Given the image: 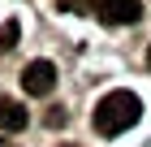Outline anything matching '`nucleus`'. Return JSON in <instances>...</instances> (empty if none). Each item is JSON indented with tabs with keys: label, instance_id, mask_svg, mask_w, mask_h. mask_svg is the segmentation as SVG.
<instances>
[{
	"label": "nucleus",
	"instance_id": "nucleus-1",
	"mask_svg": "<svg viewBox=\"0 0 151 147\" xmlns=\"http://www.w3.org/2000/svg\"><path fill=\"white\" fill-rule=\"evenodd\" d=\"M138 117H142V104H138L134 91H112V95H104V100L95 104V130H99L104 138L125 134Z\"/></svg>",
	"mask_w": 151,
	"mask_h": 147
},
{
	"label": "nucleus",
	"instance_id": "nucleus-2",
	"mask_svg": "<svg viewBox=\"0 0 151 147\" xmlns=\"http://www.w3.org/2000/svg\"><path fill=\"white\" fill-rule=\"evenodd\" d=\"M95 13L108 26H134L142 17V0H95Z\"/></svg>",
	"mask_w": 151,
	"mask_h": 147
},
{
	"label": "nucleus",
	"instance_id": "nucleus-3",
	"mask_svg": "<svg viewBox=\"0 0 151 147\" xmlns=\"http://www.w3.org/2000/svg\"><path fill=\"white\" fill-rule=\"evenodd\" d=\"M22 87H26V95H47L56 87V65L52 61H30L22 69Z\"/></svg>",
	"mask_w": 151,
	"mask_h": 147
},
{
	"label": "nucleus",
	"instance_id": "nucleus-4",
	"mask_svg": "<svg viewBox=\"0 0 151 147\" xmlns=\"http://www.w3.org/2000/svg\"><path fill=\"white\" fill-rule=\"evenodd\" d=\"M26 108L17 100H9V95H0V130H9V134H17V130H26Z\"/></svg>",
	"mask_w": 151,
	"mask_h": 147
},
{
	"label": "nucleus",
	"instance_id": "nucleus-5",
	"mask_svg": "<svg viewBox=\"0 0 151 147\" xmlns=\"http://www.w3.org/2000/svg\"><path fill=\"white\" fill-rule=\"evenodd\" d=\"M13 43H17V22H13V17H9V22L0 26V52H9Z\"/></svg>",
	"mask_w": 151,
	"mask_h": 147
},
{
	"label": "nucleus",
	"instance_id": "nucleus-6",
	"mask_svg": "<svg viewBox=\"0 0 151 147\" xmlns=\"http://www.w3.org/2000/svg\"><path fill=\"white\" fill-rule=\"evenodd\" d=\"M147 65H151V56H147Z\"/></svg>",
	"mask_w": 151,
	"mask_h": 147
}]
</instances>
